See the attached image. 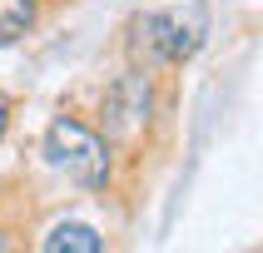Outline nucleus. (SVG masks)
Returning <instances> with one entry per match:
<instances>
[{
	"instance_id": "nucleus-1",
	"label": "nucleus",
	"mask_w": 263,
	"mask_h": 253,
	"mask_svg": "<svg viewBox=\"0 0 263 253\" xmlns=\"http://www.w3.org/2000/svg\"><path fill=\"white\" fill-rule=\"evenodd\" d=\"M45 159H50V169H60L65 179L85 184V189L104 184V174H109L104 139L95 129H85L80 119H55L50 124V134H45Z\"/></svg>"
},
{
	"instance_id": "nucleus-2",
	"label": "nucleus",
	"mask_w": 263,
	"mask_h": 253,
	"mask_svg": "<svg viewBox=\"0 0 263 253\" xmlns=\"http://www.w3.org/2000/svg\"><path fill=\"white\" fill-rule=\"evenodd\" d=\"M209 35L204 5H174V10L134 20V50H149L154 60H189Z\"/></svg>"
},
{
	"instance_id": "nucleus-3",
	"label": "nucleus",
	"mask_w": 263,
	"mask_h": 253,
	"mask_svg": "<svg viewBox=\"0 0 263 253\" xmlns=\"http://www.w3.org/2000/svg\"><path fill=\"white\" fill-rule=\"evenodd\" d=\"M144 119H149V80L144 74H119L104 94V129L129 139V134H139Z\"/></svg>"
},
{
	"instance_id": "nucleus-4",
	"label": "nucleus",
	"mask_w": 263,
	"mask_h": 253,
	"mask_svg": "<svg viewBox=\"0 0 263 253\" xmlns=\"http://www.w3.org/2000/svg\"><path fill=\"white\" fill-rule=\"evenodd\" d=\"M40 248H45V253H100L104 238L95 233L89 223H74V219H70V223H55V228L40 238Z\"/></svg>"
},
{
	"instance_id": "nucleus-5",
	"label": "nucleus",
	"mask_w": 263,
	"mask_h": 253,
	"mask_svg": "<svg viewBox=\"0 0 263 253\" xmlns=\"http://www.w3.org/2000/svg\"><path fill=\"white\" fill-rule=\"evenodd\" d=\"M35 25V0H0V45L20 40Z\"/></svg>"
},
{
	"instance_id": "nucleus-6",
	"label": "nucleus",
	"mask_w": 263,
	"mask_h": 253,
	"mask_svg": "<svg viewBox=\"0 0 263 253\" xmlns=\"http://www.w3.org/2000/svg\"><path fill=\"white\" fill-rule=\"evenodd\" d=\"M5 114H10V104H5V94H0V134H5Z\"/></svg>"
}]
</instances>
